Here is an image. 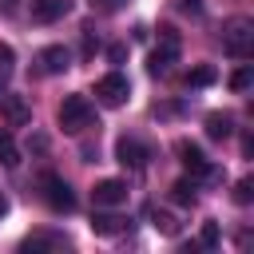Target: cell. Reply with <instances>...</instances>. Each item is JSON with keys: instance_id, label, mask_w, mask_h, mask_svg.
Wrapping results in <instances>:
<instances>
[{"instance_id": "cell-14", "label": "cell", "mask_w": 254, "mask_h": 254, "mask_svg": "<svg viewBox=\"0 0 254 254\" xmlns=\"http://www.w3.org/2000/svg\"><path fill=\"white\" fill-rule=\"evenodd\" d=\"M206 135H210V139H230V135H234V119H230L226 111H210V115H206Z\"/></svg>"}, {"instance_id": "cell-7", "label": "cell", "mask_w": 254, "mask_h": 254, "mask_svg": "<svg viewBox=\"0 0 254 254\" xmlns=\"http://www.w3.org/2000/svg\"><path fill=\"white\" fill-rule=\"evenodd\" d=\"M71 246V238L64 234V230H36V234H28L24 242H20V250L24 254H40V250H67Z\"/></svg>"}, {"instance_id": "cell-16", "label": "cell", "mask_w": 254, "mask_h": 254, "mask_svg": "<svg viewBox=\"0 0 254 254\" xmlns=\"http://www.w3.org/2000/svg\"><path fill=\"white\" fill-rule=\"evenodd\" d=\"M0 163L4 167H20V147H16L12 131H4V127H0Z\"/></svg>"}, {"instance_id": "cell-25", "label": "cell", "mask_w": 254, "mask_h": 254, "mask_svg": "<svg viewBox=\"0 0 254 254\" xmlns=\"http://www.w3.org/2000/svg\"><path fill=\"white\" fill-rule=\"evenodd\" d=\"M28 151H48V135H28Z\"/></svg>"}, {"instance_id": "cell-24", "label": "cell", "mask_w": 254, "mask_h": 254, "mask_svg": "<svg viewBox=\"0 0 254 254\" xmlns=\"http://www.w3.org/2000/svg\"><path fill=\"white\" fill-rule=\"evenodd\" d=\"M107 60H111V64H123V60H127V44H111V48H107Z\"/></svg>"}, {"instance_id": "cell-6", "label": "cell", "mask_w": 254, "mask_h": 254, "mask_svg": "<svg viewBox=\"0 0 254 254\" xmlns=\"http://www.w3.org/2000/svg\"><path fill=\"white\" fill-rule=\"evenodd\" d=\"M147 159H151V151H147L135 135H123V139L115 143V163H119V167H127V171H143Z\"/></svg>"}, {"instance_id": "cell-4", "label": "cell", "mask_w": 254, "mask_h": 254, "mask_svg": "<svg viewBox=\"0 0 254 254\" xmlns=\"http://www.w3.org/2000/svg\"><path fill=\"white\" fill-rule=\"evenodd\" d=\"M175 60H179V36H175V28H159V48L151 52L147 71L151 75H167Z\"/></svg>"}, {"instance_id": "cell-19", "label": "cell", "mask_w": 254, "mask_h": 254, "mask_svg": "<svg viewBox=\"0 0 254 254\" xmlns=\"http://www.w3.org/2000/svg\"><path fill=\"white\" fill-rule=\"evenodd\" d=\"M218 242H222V230H218V222H202V230H198V246L214 250Z\"/></svg>"}, {"instance_id": "cell-5", "label": "cell", "mask_w": 254, "mask_h": 254, "mask_svg": "<svg viewBox=\"0 0 254 254\" xmlns=\"http://www.w3.org/2000/svg\"><path fill=\"white\" fill-rule=\"evenodd\" d=\"M95 99H99L103 107H123V103L131 99V79H127L123 71H107V75L95 83Z\"/></svg>"}, {"instance_id": "cell-20", "label": "cell", "mask_w": 254, "mask_h": 254, "mask_svg": "<svg viewBox=\"0 0 254 254\" xmlns=\"http://www.w3.org/2000/svg\"><path fill=\"white\" fill-rule=\"evenodd\" d=\"M250 83H254V64H242V67L230 75V87H234V91H246Z\"/></svg>"}, {"instance_id": "cell-13", "label": "cell", "mask_w": 254, "mask_h": 254, "mask_svg": "<svg viewBox=\"0 0 254 254\" xmlns=\"http://www.w3.org/2000/svg\"><path fill=\"white\" fill-rule=\"evenodd\" d=\"M0 103H4V115H8V123H12V127H24V123L32 119V111H28V103H24L20 95H4Z\"/></svg>"}, {"instance_id": "cell-11", "label": "cell", "mask_w": 254, "mask_h": 254, "mask_svg": "<svg viewBox=\"0 0 254 254\" xmlns=\"http://www.w3.org/2000/svg\"><path fill=\"white\" fill-rule=\"evenodd\" d=\"M71 12V0H32V20L36 24H56Z\"/></svg>"}, {"instance_id": "cell-21", "label": "cell", "mask_w": 254, "mask_h": 254, "mask_svg": "<svg viewBox=\"0 0 254 254\" xmlns=\"http://www.w3.org/2000/svg\"><path fill=\"white\" fill-rule=\"evenodd\" d=\"M234 202L238 206H250L254 202V179H238L234 183Z\"/></svg>"}, {"instance_id": "cell-18", "label": "cell", "mask_w": 254, "mask_h": 254, "mask_svg": "<svg viewBox=\"0 0 254 254\" xmlns=\"http://www.w3.org/2000/svg\"><path fill=\"white\" fill-rule=\"evenodd\" d=\"M151 226H155L159 234H179V222H175V214H171V210H159V206L151 210Z\"/></svg>"}, {"instance_id": "cell-10", "label": "cell", "mask_w": 254, "mask_h": 254, "mask_svg": "<svg viewBox=\"0 0 254 254\" xmlns=\"http://www.w3.org/2000/svg\"><path fill=\"white\" fill-rule=\"evenodd\" d=\"M175 151H179V163H183L190 175H206V167H210V163H206V155H202V147H198V143L179 139V143H175Z\"/></svg>"}, {"instance_id": "cell-9", "label": "cell", "mask_w": 254, "mask_h": 254, "mask_svg": "<svg viewBox=\"0 0 254 254\" xmlns=\"http://www.w3.org/2000/svg\"><path fill=\"white\" fill-rule=\"evenodd\" d=\"M71 67V52L64 48V44H48L44 52H40V71L44 75H60V71H67Z\"/></svg>"}, {"instance_id": "cell-15", "label": "cell", "mask_w": 254, "mask_h": 254, "mask_svg": "<svg viewBox=\"0 0 254 254\" xmlns=\"http://www.w3.org/2000/svg\"><path fill=\"white\" fill-rule=\"evenodd\" d=\"M171 198H175L179 206H190V202L198 198V183H194V179H179V183L171 187Z\"/></svg>"}, {"instance_id": "cell-22", "label": "cell", "mask_w": 254, "mask_h": 254, "mask_svg": "<svg viewBox=\"0 0 254 254\" xmlns=\"http://www.w3.org/2000/svg\"><path fill=\"white\" fill-rule=\"evenodd\" d=\"M8 75H12V48L0 44V79H8Z\"/></svg>"}, {"instance_id": "cell-8", "label": "cell", "mask_w": 254, "mask_h": 254, "mask_svg": "<svg viewBox=\"0 0 254 254\" xmlns=\"http://www.w3.org/2000/svg\"><path fill=\"white\" fill-rule=\"evenodd\" d=\"M91 198H95V206H123L127 202V183L123 179H99Z\"/></svg>"}, {"instance_id": "cell-3", "label": "cell", "mask_w": 254, "mask_h": 254, "mask_svg": "<svg viewBox=\"0 0 254 254\" xmlns=\"http://www.w3.org/2000/svg\"><path fill=\"white\" fill-rule=\"evenodd\" d=\"M40 194H44V202L56 210V214H71L75 210V190L60 179V175H40Z\"/></svg>"}, {"instance_id": "cell-12", "label": "cell", "mask_w": 254, "mask_h": 254, "mask_svg": "<svg viewBox=\"0 0 254 254\" xmlns=\"http://www.w3.org/2000/svg\"><path fill=\"white\" fill-rule=\"evenodd\" d=\"M91 230L103 234V238H111V234L127 230V218H123V214H103V210H95V214H91Z\"/></svg>"}, {"instance_id": "cell-27", "label": "cell", "mask_w": 254, "mask_h": 254, "mask_svg": "<svg viewBox=\"0 0 254 254\" xmlns=\"http://www.w3.org/2000/svg\"><path fill=\"white\" fill-rule=\"evenodd\" d=\"M8 214V198H4V190H0V218Z\"/></svg>"}, {"instance_id": "cell-26", "label": "cell", "mask_w": 254, "mask_h": 254, "mask_svg": "<svg viewBox=\"0 0 254 254\" xmlns=\"http://www.w3.org/2000/svg\"><path fill=\"white\" fill-rule=\"evenodd\" d=\"M179 8L190 12V16H202V0H179Z\"/></svg>"}, {"instance_id": "cell-23", "label": "cell", "mask_w": 254, "mask_h": 254, "mask_svg": "<svg viewBox=\"0 0 254 254\" xmlns=\"http://www.w3.org/2000/svg\"><path fill=\"white\" fill-rule=\"evenodd\" d=\"M91 8H99V12H119V8H127V0H91Z\"/></svg>"}, {"instance_id": "cell-2", "label": "cell", "mask_w": 254, "mask_h": 254, "mask_svg": "<svg viewBox=\"0 0 254 254\" xmlns=\"http://www.w3.org/2000/svg\"><path fill=\"white\" fill-rule=\"evenodd\" d=\"M91 123H95V107H91L87 95H67V99L60 103V127H64L67 135H79V131H87Z\"/></svg>"}, {"instance_id": "cell-17", "label": "cell", "mask_w": 254, "mask_h": 254, "mask_svg": "<svg viewBox=\"0 0 254 254\" xmlns=\"http://www.w3.org/2000/svg\"><path fill=\"white\" fill-rule=\"evenodd\" d=\"M214 79H218V71H214L210 64H198V67L187 71V87H210Z\"/></svg>"}, {"instance_id": "cell-1", "label": "cell", "mask_w": 254, "mask_h": 254, "mask_svg": "<svg viewBox=\"0 0 254 254\" xmlns=\"http://www.w3.org/2000/svg\"><path fill=\"white\" fill-rule=\"evenodd\" d=\"M222 52L234 60H250L254 56V20L250 16H234L222 28Z\"/></svg>"}]
</instances>
